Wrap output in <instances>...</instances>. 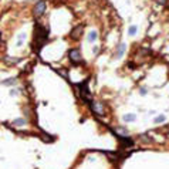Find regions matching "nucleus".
Instances as JSON below:
<instances>
[{"instance_id":"obj_1","label":"nucleus","mask_w":169,"mask_h":169,"mask_svg":"<svg viewBox=\"0 0 169 169\" xmlns=\"http://www.w3.org/2000/svg\"><path fill=\"white\" fill-rule=\"evenodd\" d=\"M77 87H78V90H80V94H81L83 100L91 104L92 100H91V92H90V90H88V81H84V83H81V84H77Z\"/></svg>"},{"instance_id":"obj_2","label":"nucleus","mask_w":169,"mask_h":169,"mask_svg":"<svg viewBox=\"0 0 169 169\" xmlns=\"http://www.w3.org/2000/svg\"><path fill=\"white\" fill-rule=\"evenodd\" d=\"M44 12H46V1H43V0L37 1V3H36V6L33 7V14H34V17L43 16V13H44Z\"/></svg>"},{"instance_id":"obj_3","label":"nucleus","mask_w":169,"mask_h":169,"mask_svg":"<svg viewBox=\"0 0 169 169\" xmlns=\"http://www.w3.org/2000/svg\"><path fill=\"white\" fill-rule=\"evenodd\" d=\"M68 57H70V60L74 63V64H80L81 63V53L78 49H71V50L68 51Z\"/></svg>"},{"instance_id":"obj_4","label":"nucleus","mask_w":169,"mask_h":169,"mask_svg":"<svg viewBox=\"0 0 169 169\" xmlns=\"http://www.w3.org/2000/svg\"><path fill=\"white\" fill-rule=\"evenodd\" d=\"M83 26L80 24V26H77V27H74L73 29V31H71V38H74V40H78L80 37H81V34H83Z\"/></svg>"},{"instance_id":"obj_5","label":"nucleus","mask_w":169,"mask_h":169,"mask_svg":"<svg viewBox=\"0 0 169 169\" xmlns=\"http://www.w3.org/2000/svg\"><path fill=\"white\" fill-rule=\"evenodd\" d=\"M91 108H92V111H94L95 114L104 115V108H102V105L100 102H91Z\"/></svg>"},{"instance_id":"obj_6","label":"nucleus","mask_w":169,"mask_h":169,"mask_svg":"<svg viewBox=\"0 0 169 169\" xmlns=\"http://www.w3.org/2000/svg\"><path fill=\"white\" fill-rule=\"evenodd\" d=\"M122 119H124L125 122H132V121L136 119V115L135 114H125V115L122 117Z\"/></svg>"},{"instance_id":"obj_7","label":"nucleus","mask_w":169,"mask_h":169,"mask_svg":"<svg viewBox=\"0 0 169 169\" xmlns=\"http://www.w3.org/2000/svg\"><path fill=\"white\" fill-rule=\"evenodd\" d=\"M97 37H98V33H97L95 30H92V31H90V34H88V41L92 43V41L97 40Z\"/></svg>"},{"instance_id":"obj_8","label":"nucleus","mask_w":169,"mask_h":169,"mask_svg":"<svg viewBox=\"0 0 169 169\" xmlns=\"http://www.w3.org/2000/svg\"><path fill=\"white\" fill-rule=\"evenodd\" d=\"M124 53H125V44H121L118 47V50H117V58H119V57H122L124 55Z\"/></svg>"},{"instance_id":"obj_9","label":"nucleus","mask_w":169,"mask_h":169,"mask_svg":"<svg viewBox=\"0 0 169 169\" xmlns=\"http://www.w3.org/2000/svg\"><path fill=\"white\" fill-rule=\"evenodd\" d=\"M13 125H16V127H23V125H26V119L23 118H17L13 121Z\"/></svg>"},{"instance_id":"obj_10","label":"nucleus","mask_w":169,"mask_h":169,"mask_svg":"<svg viewBox=\"0 0 169 169\" xmlns=\"http://www.w3.org/2000/svg\"><path fill=\"white\" fill-rule=\"evenodd\" d=\"M3 85H14L16 84V78H7V80H3Z\"/></svg>"},{"instance_id":"obj_11","label":"nucleus","mask_w":169,"mask_h":169,"mask_svg":"<svg viewBox=\"0 0 169 169\" xmlns=\"http://www.w3.org/2000/svg\"><path fill=\"white\" fill-rule=\"evenodd\" d=\"M41 139H43L44 142H51V141H53V136H50L49 134H44V132H41Z\"/></svg>"},{"instance_id":"obj_12","label":"nucleus","mask_w":169,"mask_h":169,"mask_svg":"<svg viewBox=\"0 0 169 169\" xmlns=\"http://www.w3.org/2000/svg\"><path fill=\"white\" fill-rule=\"evenodd\" d=\"M153 122H155V124H162V122H165V115H158L156 118L153 119Z\"/></svg>"},{"instance_id":"obj_13","label":"nucleus","mask_w":169,"mask_h":169,"mask_svg":"<svg viewBox=\"0 0 169 169\" xmlns=\"http://www.w3.org/2000/svg\"><path fill=\"white\" fill-rule=\"evenodd\" d=\"M24 40H26V34H24V33H21L20 36H18V40H17V46H21Z\"/></svg>"},{"instance_id":"obj_14","label":"nucleus","mask_w":169,"mask_h":169,"mask_svg":"<svg viewBox=\"0 0 169 169\" xmlns=\"http://www.w3.org/2000/svg\"><path fill=\"white\" fill-rule=\"evenodd\" d=\"M136 30H138V29H136V26H131V27L128 29V34H129V36H135Z\"/></svg>"},{"instance_id":"obj_15","label":"nucleus","mask_w":169,"mask_h":169,"mask_svg":"<svg viewBox=\"0 0 169 169\" xmlns=\"http://www.w3.org/2000/svg\"><path fill=\"white\" fill-rule=\"evenodd\" d=\"M139 94L141 95H146V88H141L139 90Z\"/></svg>"},{"instance_id":"obj_16","label":"nucleus","mask_w":169,"mask_h":169,"mask_svg":"<svg viewBox=\"0 0 169 169\" xmlns=\"http://www.w3.org/2000/svg\"><path fill=\"white\" fill-rule=\"evenodd\" d=\"M98 51H100V49H98V47H97V46H95V47H94V49H92V53H94V54H97V53H98Z\"/></svg>"},{"instance_id":"obj_17","label":"nucleus","mask_w":169,"mask_h":169,"mask_svg":"<svg viewBox=\"0 0 169 169\" xmlns=\"http://www.w3.org/2000/svg\"><path fill=\"white\" fill-rule=\"evenodd\" d=\"M158 3H159V4H165V3H166V0H158Z\"/></svg>"},{"instance_id":"obj_18","label":"nucleus","mask_w":169,"mask_h":169,"mask_svg":"<svg viewBox=\"0 0 169 169\" xmlns=\"http://www.w3.org/2000/svg\"><path fill=\"white\" fill-rule=\"evenodd\" d=\"M17 94V91L16 90H13V91H12V92H10V95H13V97H14V95H16Z\"/></svg>"}]
</instances>
